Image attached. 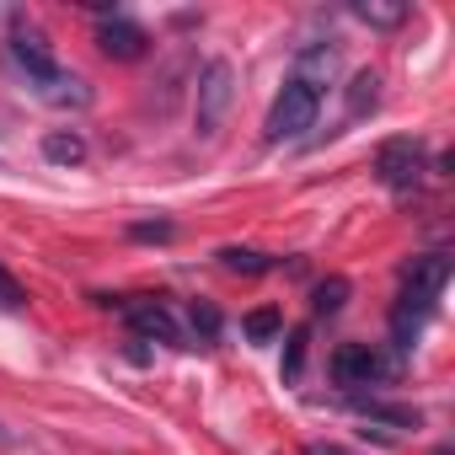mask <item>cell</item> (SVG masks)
Segmentation results:
<instances>
[{
    "mask_svg": "<svg viewBox=\"0 0 455 455\" xmlns=\"http://www.w3.org/2000/svg\"><path fill=\"white\" fill-rule=\"evenodd\" d=\"M444 284H450V252H423V258H412V263L402 268V300H396V311H391V338H396V348H412V338H418V327L434 316Z\"/></svg>",
    "mask_w": 455,
    "mask_h": 455,
    "instance_id": "1",
    "label": "cell"
},
{
    "mask_svg": "<svg viewBox=\"0 0 455 455\" xmlns=\"http://www.w3.org/2000/svg\"><path fill=\"white\" fill-rule=\"evenodd\" d=\"M231 102H236V65L231 60H209L198 70V86H193V129H198V140L220 134Z\"/></svg>",
    "mask_w": 455,
    "mask_h": 455,
    "instance_id": "2",
    "label": "cell"
},
{
    "mask_svg": "<svg viewBox=\"0 0 455 455\" xmlns=\"http://www.w3.org/2000/svg\"><path fill=\"white\" fill-rule=\"evenodd\" d=\"M316 113H322V92L316 86H306V81H284V92L274 97V108H268V124H263V134L279 145V140H300L306 129H316Z\"/></svg>",
    "mask_w": 455,
    "mask_h": 455,
    "instance_id": "3",
    "label": "cell"
},
{
    "mask_svg": "<svg viewBox=\"0 0 455 455\" xmlns=\"http://www.w3.org/2000/svg\"><path fill=\"white\" fill-rule=\"evenodd\" d=\"M423 166H428V150H423V140H412V134H396V140H386V145L375 150V177H380L391 193H412V188L423 182Z\"/></svg>",
    "mask_w": 455,
    "mask_h": 455,
    "instance_id": "4",
    "label": "cell"
},
{
    "mask_svg": "<svg viewBox=\"0 0 455 455\" xmlns=\"http://www.w3.org/2000/svg\"><path fill=\"white\" fill-rule=\"evenodd\" d=\"M332 380L338 386H370V380H380L391 364H386V354L380 348H370V343H343L338 354H332Z\"/></svg>",
    "mask_w": 455,
    "mask_h": 455,
    "instance_id": "5",
    "label": "cell"
},
{
    "mask_svg": "<svg viewBox=\"0 0 455 455\" xmlns=\"http://www.w3.org/2000/svg\"><path fill=\"white\" fill-rule=\"evenodd\" d=\"M97 44H102L108 60H140V54L150 49V33H145L140 22H129V17H108V22L97 28Z\"/></svg>",
    "mask_w": 455,
    "mask_h": 455,
    "instance_id": "6",
    "label": "cell"
},
{
    "mask_svg": "<svg viewBox=\"0 0 455 455\" xmlns=\"http://www.w3.org/2000/svg\"><path fill=\"white\" fill-rule=\"evenodd\" d=\"M12 60L28 70V81H33V86H44V81H54V76H60L54 49H49L38 33H12Z\"/></svg>",
    "mask_w": 455,
    "mask_h": 455,
    "instance_id": "7",
    "label": "cell"
},
{
    "mask_svg": "<svg viewBox=\"0 0 455 455\" xmlns=\"http://www.w3.org/2000/svg\"><path fill=\"white\" fill-rule=\"evenodd\" d=\"M124 316L140 338H161V343H177V322L161 300H124Z\"/></svg>",
    "mask_w": 455,
    "mask_h": 455,
    "instance_id": "8",
    "label": "cell"
},
{
    "mask_svg": "<svg viewBox=\"0 0 455 455\" xmlns=\"http://www.w3.org/2000/svg\"><path fill=\"white\" fill-rule=\"evenodd\" d=\"M338 76V49L332 44H306L300 54H295V81H306V86H327Z\"/></svg>",
    "mask_w": 455,
    "mask_h": 455,
    "instance_id": "9",
    "label": "cell"
},
{
    "mask_svg": "<svg viewBox=\"0 0 455 455\" xmlns=\"http://www.w3.org/2000/svg\"><path fill=\"white\" fill-rule=\"evenodd\" d=\"M38 97H44V102H54V108H86V102H92V86H86L81 76L60 70L54 81H44V86H38Z\"/></svg>",
    "mask_w": 455,
    "mask_h": 455,
    "instance_id": "10",
    "label": "cell"
},
{
    "mask_svg": "<svg viewBox=\"0 0 455 455\" xmlns=\"http://www.w3.org/2000/svg\"><path fill=\"white\" fill-rule=\"evenodd\" d=\"M44 161H54V166H81V161H86L81 129H49V134H44Z\"/></svg>",
    "mask_w": 455,
    "mask_h": 455,
    "instance_id": "11",
    "label": "cell"
},
{
    "mask_svg": "<svg viewBox=\"0 0 455 455\" xmlns=\"http://www.w3.org/2000/svg\"><path fill=\"white\" fill-rule=\"evenodd\" d=\"M343 102H348V118H364V113H375V102H380V76H375V70H359V76L348 81Z\"/></svg>",
    "mask_w": 455,
    "mask_h": 455,
    "instance_id": "12",
    "label": "cell"
},
{
    "mask_svg": "<svg viewBox=\"0 0 455 455\" xmlns=\"http://www.w3.org/2000/svg\"><path fill=\"white\" fill-rule=\"evenodd\" d=\"M354 407L375 423H391V428H418V407H396V402H375V396H354Z\"/></svg>",
    "mask_w": 455,
    "mask_h": 455,
    "instance_id": "13",
    "label": "cell"
},
{
    "mask_svg": "<svg viewBox=\"0 0 455 455\" xmlns=\"http://www.w3.org/2000/svg\"><path fill=\"white\" fill-rule=\"evenodd\" d=\"M354 17L364 28H402L407 6H402V0H354Z\"/></svg>",
    "mask_w": 455,
    "mask_h": 455,
    "instance_id": "14",
    "label": "cell"
},
{
    "mask_svg": "<svg viewBox=\"0 0 455 455\" xmlns=\"http://www.w3.org/2000/svg\"><path fill=\"white\" fill-rule=\"evenodd\" d=\"M220 268L258 279V274H268V268H274V258H263V252H252V247H225V252H220Z\"/></svg>",
    "mask_w": 455,
    "mask_h": 455,
    "instance_id": "15",
    "label": "cell"
},
{
    "mask_svg": "<svg viewBox=\"0 0 455 455\" xmlns=\"http://www.w3.org/2000/svg\"><path fill=\"white\" fill-rule=\"evenodd\" d=\"M242 332H247L252 343H274V338L284 332V316H279L274 306H258V311H247V322H242Z\"/></svg>",
    "mask_w": 455,
    "mask_h": 455,
    "instance_id": "16",
    "label": "cell"
},
{
    "mask_svg": "<svg viewBox=\"0 0 455 455\" xmlns=\"http://www.w3.org/2000/svg\"><path fill=\"white\" fill-rule=\"evenodd\" d=\"M343 300H348V279H322L316 284V295H311V306H316V316H338L343 311Z\"/></svg>",
    "mask_w": 455,
    "mask_h": 455,
    "instance_id": "17",
    "label": "cell"
},
{
    "mask_svg": "<svg viewBox=\"0 0 455 455\" xmlns=\"http://www.w3.org/2000/svg\"><path fill=\"white\" fill-rule=\"evenodd\" d=\"M172 231H177L172 220H140V225H129L134 242H172Z\"/></svg>",
    "mask_w": 455,
    "mask_h": 455,
    "instance_id": "18",
    "label": "cell"
},
{
    "mask_svg": "<svg viewBox=\"0 0 455 455\" xmlns=\"http://www.w3.org/2000/svg\"><path fill=\"white\" fill-rule=\"evenodd\" d=\"M0 306H6V311H22V306H28V290H22L6 268H0Z\"/></svg>",
    "mask_w": 455,
    "mask_h": 455,
    "instance_id": "19",
    "label": "cell"
},
{
    "mask_svg": "<svg viewBox=\"0 0 455 455\" xmlns=\"http://www.w3.org/2000/svg\"><path fill=\"white\" fill-rule=\"evenodd\" d=\"M193 327H198L204 338H214V332H220V311H214V306H193Z\"/></svg>",
    "mask_w": 455,
    "mask_h": 455,
    "instance_id": "20",
    "label": "cell"
},
{
    "mask_svg": "<svg viewBox=\"0 0 455 455\" xmlns=\"http://www.w3.org/2000/svg\"><path fill=\"white\" fill-rule=\"evenodd\" d=\"M300 359H306V332L290 338V354H284V375H300Z\"/></svg>",
    "mask_w": 455,
    "mask_h": 455,
    "instance_id": "21",
    "label": "cell"
},
{
    "mask_svg": "<svg viewBox=\"0 0 455 455\" xmlns=\"http://www.w3.org/2000/svg\"><path fill=\"white\" fill-rule=\"evenodd\" d=\"M311 455H343V450H332V444H311Z\"/></svg>",
    "mask_w": 455,
    "mask_h": 455,
    "instance_id": "22",
    "label": "cell"
},
{
    "mask_svg": "<svg viewBox=\"0 0 455 455\" xmlns=\"http://www.w3.org/2000/svg\"><path fill=\"white\" fill-rule=\"evenodd\" d=\"M0 444H12V428H6V423H0Z\"/></svg>",
    "mask_w": 455,
    "mask_h": 455,
    "instance_id": "23",
    "label": "cell"
},
{
    "mask_svg": "<svg viewBox=\"0 0 455 455\" xmlns=\"http://www.w3.org/2000/svg\"><path fill=\"white\" fill-rule=\"evenodd\" d=\"M434 455H450V444H439V450H434Z\"/></svg>",
    "mask_w": 455,
    "mask_h": 455,
    "instance_id": "24",
    "label": "cell"
}]
</instances>
